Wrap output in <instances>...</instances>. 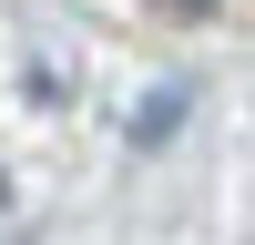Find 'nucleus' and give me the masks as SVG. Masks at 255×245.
<instances>
[{"label": "nucleus", "instance_id": "obj_1", "mask_svg": "<svg viewBox=\"0 0 255 245\" xmlns=\"http://www.w3.org/2000/svg\"><path fill=\"white\" fill-rule=\"evenodd\" d=\"M163 10H184V20H204V10H215V0H163Z\"/></svg>", "mask_w": 255, "mask_h": 245}, {"label": "nucleus", "instance_id": "obj_2", "mask_svg": "<svg viewBox=\"0 0 255 245\" xmlns=\"http://www.w3.org/2000/svg\"><path fill=\"white\" fill-rule=\"evenodd\" d=\"M0 204H10V174H0Z\"/></svg>", "mask_w": 255, "mask_h": 245}]
</instances>
